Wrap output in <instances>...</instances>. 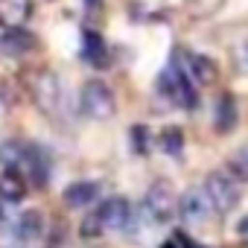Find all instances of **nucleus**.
<instances>
[{
  "label": "nucleus",
  "instance_id": "obj_22",
  "mask_svg": "<svg viewBox=\"0 0 248 248\" xmlns=\"http://www.w3.org/2000/svg\"><path fill=\"white\" fill-rule=\"evenodd\" d=\"M132 149L138 155H146V149H149V129L146 126H132Z\"/></svg>",
  "mask_w": 248,
  "mask_h": 248
},
{
  "label": "nucleus",
  "instance_id": "obj_11",
  "mask_svg": "<svg viewBox=\"0 0 248 248\" xmlns=\"http://www.w3.org/2000/svg\"><path fill=\"white\" fill-rule=\"evenodd\" d=\"M35 35L32 32H27V30H21V27H15V30H6V35L0 38V50H6L9 56H27L30 50H35Z\"/></svg>",
  "mask_w": 248,
  "mask_h": 248
},
{
  "label": "nucleus",
  "instance_id": "obj_17",
  "mask_svg": "<svg viewBox=\"0 0 248 248\" xmlns=\"http://www.w3.org/2000/svg\"><path fill=\"white\" fill-rule=\"evenodd\" d=\"M24 155H27V146L18 143V140L0 143V164H3L6 170H18V167L24 164Z\"/></svg>",
  "mask_w": 248,
  "mask_h": 248
},
{
  "label": "nucleus",
  "instance_id": "obj_25",
  "mask_svg": "<svg viewBox=\"0 0 248 248\" xmlns=\"http://www.w3.org/2000/svg\"><path fill=\"white\" fill-rule=\"evenodd\" d=\"M236 233H239L242 239H248V216H242V219H239V225H236Z\"/></svg>",
  "mask_w": 248,
  "mask_h": 248
},
{
  "label": "nucleus",
  "instance_id": "obj_13",
  "mask_svg": "<svg viewBox=\"0 0 248 248\" xmlns=\"http://www.w3.org/2000/svg\"><path fill=\"white\" fill-rule=\"evenodd\" d=\"M27 193V181L18 170H3V175H0V202H21Z\"/></svg>",
  "mask_w": 248,
  "mask_h": 248
},
{
  "label": "nucleus",
  "instance_id": "obj_12",
  "mask_svg": "<svg viewBox=\"0 0 248 248\" xmlns=\"http://www.w3.org/2000/svg\"><path fill=\"white\" fill-rule=\"evenodd\" d=\"M236 120H239V111H236V99L231 96V93H222L219 99H216V132L219 135H228V132H233V126H236Z\"/></svg>",
  "mask_w": 248,
  "mask_h": 248
},
{
  "label": "nucleus",
  "instance_id": "obj_26",
  "mask_svg": "<svg viewBox=\"0 0 248 248\" xmlns=\"http://www.w3.org/2000/svg\"><path fill=\"white\" fill-rule=\"evenodd\" d=\"M82 3H85V6H88L91 12H96V9H99V3H102V0H82Z\"/></svg>",
  "mask_w": 248,
  "mask_h": 248
},
{
  "label": "nucleus",
  "instance_id": "obj_2",
  "mask_svg": "<svg viewBox=\"0 0 248 248\" xmlns=\"http://www.w3.org/2000/svg\"><path fill=\"white\" fill-rule=\"evenodd\" d=\"M143 213L152 225H170L178 216V196L172 193L170 181H155L143 199Z\"/></svg>",
  "mask_w": 248,
  "mask_h": 248
},
{
  "label": "nucleus",
  "instance_id": "obj_5",
  "mask_svg": "<svg viewBox=\"0 0 248 248\" xmlns=\"http://www.w3.org/2000/svg\"><path fill=\"white\" fill-rule=\"evenodd\" d=\"M27 82H30V93H32L35 105H38L44 114L56 117V111L62 108V96H64L59 76L50 73V70H35Z\"/></svg>",
  "mask_w": 248,
  "mask_h": 248
},
{
  "label": "nucleus",
  "instance_id": "obj_23",
  "mask_svg": "<svg viewBox=\"0 0 248 248\" xmlns=\"http://www.w3.org/2000/svg\"><path fill=\"white\" fill-rule=\"evenodd\" d=\"M99 233H105V231H102V225H99V219H96V213H88V219L82 222V236H88V239H93V236H99Z\"/></svg>",
  "mask_w": 248,
  "mask_h": 248
},
{
  "label": "nucleus",
  "instance_id": "obj_9",
  "mask_svg": "<svg viewBox=\"0 0 248 248\" xmlns=\"http://www.w3.org/2000/svg\"><path fill=\"white\" fill-rule=\"evenodd\" d=\"M82 59L91 67H108V47H105V41L96 30L82 32Z\"/></svg>",
  "mask_w": 248,
  "mask_h": 248
},
{
  "label": "nucleus",
  "instance_id": "obj_10",
  "mask_svg": "<svg viewBox=\"0 0 248 248\" xmlns=\"http://www.w3.org/2000/svg\"><path fill=\"white\" fill-rule=\"evenodd\" d=\"M32 12V0H0V24L6 30L24 27Z\"/></svg>",
  "mask_w": 248,
  "mask_h": 248
},
{
  "label": "nucleus",
  "instance_id": "obj_4",
  "mask_svg": "<svg viewBox=\"0 0 248 248\" xmlns=\"http://www.w3.org/2000/svg\"><path fill=\"white\" fill-rule=\"evenodd\" d=\"M178 216L184 225H193V228H204L213 216H216V207L207 196L204 187H190L181 193L178 199Z\"/></svg>",
  "mask_w": 248,
  "mask_h": 248
},
{
  "label": "nucleus",
  "instance_id": "obj_3",
  "mask_svg": "<svg viewBox=\"0 0 248 248\" xmlns=\"http://www.w3.org/2000/svg\"><path fill=\"white\" fill-rule=\"evenodd\" d=\"M158 88H161V93H164L170 102H175V105H181V108H196V105H199L196 88L190 85V76H187V70H184L178 62H172V64L161 73Z\"/></svg>",
  "mask_w": 248,
  "mask_h": 248
},
{
  "label": "nucleus",
  "instance_id": "obj_15",
  "mask_svg": "<svg viewBox=\"0 0 248 248\" xmlns=\"http://www.w3.org/2000/svg\"><path fill=\"white\" fill-rule=\"evenodd\" d=\"M190 76L199 82V85H213L216 79H219V67H216V62L213 59H207V56H190Z\"/></svg>",
  "mask_w": 248,
  "mask_h": 248
},
{
  "label": "nucleus",
  "instance_id": "obj_18",
  "mask_svg": "<svg viewBox=\"0 0 248 248\" xmlns=\"http://www.w3.org/2000/svg\"><path fill=\"white\" fill-rule=\"evenodd\" d=\"M18 228H21L24 239L30 242V239H35V236H41V231H44V216H41L38 210H24V213L18 216Z\"/></svg>",
  "mask_w": 248,
  "mask_h": 248
},
{
  "label": "nucleus",
  "instance_id": "obj_27",
  "mask_svg": "<svg viewBox=\"0 0 248 248\" xmlns=\"http://www.w3.org/2000/svg\"><path fill=\"white\" fill-rule=\"evenodd\" d=\"M161 248H184V245H181V242H178V239H170V242H164V245H161Z\"/></svg>",
  "mask_w": 248,
  "mask_h": 248
},
{
  "label": "nucleus",
  "instance_id": "obj_20",
  "mask_svg": "<svg viewBox=\"0 0 248 248\" xmlns=\"http://www.w3.org/2000/svg\"><path fill=\"white\" fill-rule=\"evenodd\" d=\"M231 62H233V70L239 76H248V38H239L231 47Z\"/></svg>",
  "mask_w": 248,
  "mask_h": 248
},
{
  "label": "nucleus",
  "instance_id": "obj_6",
  "mask_svg": "<svg viewBox=\"0 0 248 248\" xmlns=\"http://www.w3.org/2000/svg\"><path fill=\"white\" fill-rule=\"evenodd\" d=\"M79 105L88 117L93 120H108L114 111H117V99L111 93V88L99 79H88L82 85V93H79Z\"/></svg>",
  "mask_w": 248,
  "mask_h": 248
},
{
  "label": "nucleus",
  "instance_id": "obj_19",
  "mask_svg": "<svg viewBox=\"0 0 248 248\" xmlns=\"http://www.w3.org/2000/svg\"><path fill=\"white\" fill-rule=\"evenodd\" d=\"M158 143H161V149H164L170 158H178V155L184 152V135H181V129H175V126L164 129L161 138H158Z\"/></svg>",
  "mask_w": 248,
  "mask_h": 248
},
{
  "label": "nucleus",
  "instance_id": "obj_21",
  "mask_svg": "<svg viewBox=\"0 0 248 248\" xmlns=\"http://www.w3.org/2000/svg\"><path fill=\"white\" fill-rule=\"evenodd\" d=\"M228 172H233L239 181H248V146L236 149L228 161Z\"/></svg>",
  "mask_w": 248,
  "mask_h": 248
},
{
  "label": "nucleus",
  "instance_id": "obj_24",
  "mask_svg": "<svg viewBox=\"0 0 248 248\" xmlns=\"http://www.w3.org/2000/svg\"><path fill=\"white\" fill-rule=\"evenodd\" d=\"M175 239H178V242H181L184 248H204V245H199V242H193V239H190L187 233H175Z\"/></svg>",
  "mask_w": 248,
  "mask_h": 248
},
{
  "label": "nucleus",
  "instance_id": "obj_14",
  "mask_svg": "<svg viewBox=\"0 0 248 248\" xmlns=\"http://www.w3.org/2000/svg\"><path fill=\"white\" fill-rule=\"evenodd\" d=\"M62 199H64V204L67 207H88L93 199H96V184H91V181H76V184H67L64 187V193H62Z\"/></svg>",
  "mask_w": 248,
  "mask_h": 248
},
{
  "label": "nucleus",
  "instance_id": "obj_8",
  "mask_svg": "<svg viewBox=\"0 0 248 248\" xmlns=\"http://www.w3.org/2000/svg\"><path fill=\"white\" fill-rule=\"evenodd\" d=\"M24 167H27V175L32 178L35 187H47V181H50V155H47V149L30 143L27 155H24Z\"/></svg>",
  "mask_w": 248,
  "mask_h": 248
},
{
  "label": "nucleus",
  "instance_id": "obj_1",
  "mask_svg": "<svg viewBox=\"0 0 248 248\" xmlns=\"http://www.w3.org/2000/svg\"><path fill=\"white\" fill-rule=\"evenodd\" d=\"M204 190H207V196H210L219 216L231 213L242 199V184H239V178L233 172H210L204 178Z\"/></svg>",
  "mask_w": 248,
  "mask_h": 248
},
{
  "label": "nucleus",
  "instance_id": "obj_16",
  "mask_svg": "<svg viewBox=\"0 0 248 248\" xmlns=\"http://www.w3.org/2000/svg\"><path fill=\"white\" fill-rule=\"evenodd\" d=\"M27 239L18 228V219H0V248H24Z\"/></svg>",
  "mask_w": 248,
  "mask_h": 248
},
{
  "label": "nucleus",
  "instance_id": "obj_7",
  "mask_svg": "<svg viewBox=\"0 0 248 248\" xmlns=\"http://www.w3.org/2000/svg\"><path fill=\"white\" fill-rule=\"evenodd\" d=\"M93 213H96V219H99L102 231H126V228H129V222H132V207H129V202H126V199H120V196L105 199Z\"/></svg>",
  "mask_w": 248,
  "mask_h": 248
}]
</instances>
